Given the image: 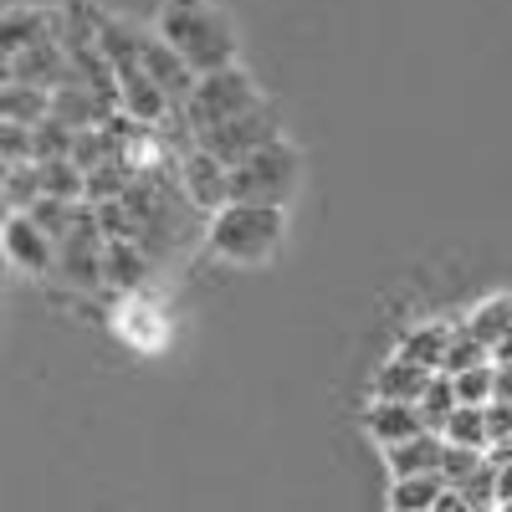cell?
I'll return each mask as SVG.
<instances>
[{
  "instance_id": "obj_18",
  "label": "cell",
  "mask_w": 512,
  "mask_h": 512,
  "mask_svg": "<svg viewBox=\"0 0 512 512\" xmlns=\"http://www.w3.org/2000/svg\"><path fill=\"white\" fill-rule=\"evenodd\" d=\"M154 262L134 246V241H108V287H118V292H134L139 282H144V272H149Z\"/></svg>"
},
{
  "instance_id": "obj_8",
  "label": "cell",
  "mask_w": 512,
  "mask_h": 512,
  "mask_svg": "<svg viewBox=\"0 0 512 512\" xmlns=\"http://www.w3.org/2000/svg\"><path fill=\"white\" fill-rule=\"evenodd\" d=\"M6 256H11V267H21L31 277L57 272V241L31 216H11V210H6Z\"/></svg>"
},
{
  "instance_id": "obj_16",
  "label": "cell",
  "mask_w": 512,
  "mask_h": 512,
  "mask_svg": "<svg viewBox=\"0 0 512 512\" xmlns=\"http://www.w3.org/2000/svg\"><path fill=\"white\" fill-rule=\"evenodd\" d=\"M466 333H472V338H482L487 349H497L502 338L512 333V292H502V297H487V303H477V308H472V318H466Z\"/></svg>"
},
{
  "instance_id": "obj_29",
  "label": "cell",
  "mask_w": 512,
  "mask_h": 512,
  "mask_svg": "<svg viewBox=\"0 0 512 512\" xmlns=\"http://www.w3.org/2000/svg\"><path fill=\"white\" fill-rule=\"evenodd\" d=\"M492 364H512V333H507V338H502V344L492 349Z\"/></svg>"
},
{
  "instance_id": "obj_2",
  "label": "cell",
  "mask_w": 512,
  "mask_h": 512,
  "mask_svg": "<svg viewBox=\"0 0 512 512\" xmlns=\"http://www.w3.org/2000/svg\"><path fill=\"white\" fill-rule=\"evenodd\" d=\"M205 241L216 256L236 267H262L267 256L282 246V210L277 205H241L231 200L226 210H216L205 226Z\"/></svg>"
},
{
  "instance_id": "obj_24",
  "label": "cell",
  "mask_w": 512,
  "mask_h": 512,
  "mask_svg": "<svg viewBox=\"0 0 512 512\" xmlns=\"http://www.w3.org/2000/svg\"><path fill=\"white\" fill-rule=\"evenodd\" d=\"M487 466V451H472V446H451L446 441V456H441V482L451 487V492H461L466 482H472L477 472Z\"/></svg>"
},
{
  "instance_id": "obj_14",
  "label": "cell",
  "mask_w": 512,
  "mask_h": 512,
  "mask_svg": "<svg viewBox=\"0 0 512 512\" xmlns=\"http://www.w3.org/2000/svg\"><path fill=\"white\" fill-rule=\"evenodd\" d=\"M451 338H456V323H420V328H410V333L400 338L395 359H410V364H420V369L441 374V359H446V349H451Z\"/></svg>"
},
{
  "instance_id": "obj_28",
  "label": "cell",
  "mask_w": 512,
  "mask_h": 512,
  "mask_svg": "<svg viewBox=\"0 0 512 512\" xmlns=\"http://www.w3.org/2000/svg\"><path fill=\"white\" fill-rule=\"evenodd\" d=\"M502 502H512V461L497 466V507H502Z\"/></svg>"
},
{
  "instance_id": "obj_1",
  "label": "cell",
  "mask_w": 512,
  "mask_h": 512,
  "mask_svg": "<svg viewBox=\"0 0 512 512\" xmlns=\"http://www.w3.org/2000/svg\"><path fill=\"white\" fill-rule=\"evenodd\" d=\"M159 36L185 57V67L195 77L236 67V31H231L226 11H216L210 0H164Z\"/></svg>"
},
{
  "instance_id": "obj_26",
  "label": "cell",
  "mask_w": 512,
  "mask_h": 512,
  "mask_svg": "<svg viewBox=\"0 0 512 512\" xmlns=\"http://www.w3.org/2000/svg\"><path fill=\"white\" fill-rule=\"evenodd\" d=\"M487 436H492V446L512 441V405H502V400L487 405Z\"/></svg>"
},
{
  "instance_id": "obj_27",
  "label": "cell",
  "mask_w": 512,
  "mask_h": 512,
  "mask_svg": "<svg viewBox=\"0 0 512 512\" xmlns=\"http://www.w3.org/2000/svg\"><path fill=\"white\" fill-rule=\"evenodd\" d=\"M492 400L512 405V364H497V390H492Z\"/></svg>"
},
{
  "instance_id": "obj_25",
  "label": "cell",
  "mask_w": 512,
  "mask_h": 512,
  "mask_svg": "<svg viewBox=\"0 0 512 512\" xmlns=\"http://www.w3.org/2000/svg\"><path fill=\"white\" fill-rule=\"evenodd\" d=\"M451 384H456V400H461V405H492V390H497V364L466 369V374H456Z\"/></svg>"
},
{
  "instance_id": "obj_20",
  "label": "cell",
  "mask_w": 512,
  "mask_h": 512,
  "mask_svg": "<svg viewBox=\"0 0 512 512\" xmlns=\"http://www.w3.org/2000/svg\"><path fill=\"white\" fill-rule=\"evenodd\" d=\"M451 446H472V451H492V436H487V405H456V415L446 420L441 431Z\"/></svg>"
},
{
  "instance_id": "obj_21",
  "label": "cell",
  "mask_w": 512,
  "mask_h": 512,
  "mask_svg": "<svg viewBox=\"0 0 512 512\" xmlns=\"http://www.w3.org/2000/svg\"><path fill=\"white\" fill-rule=\"evenodd\" d=\"M41 200V164H6V205L11 216H31Z\"/></svg>"
},
{
  "instance_id": "obj_22",
  "label": "cell",
  "mask_w": 512,
  "mask_h": 512,
  "mask_svg": "<svg viewBox=\"0 0 512 512\" xmlns=\"http://www.w3.org/2000/svg\"><path fill=\"white\" fill-rule=\"evenodd\" d=\"M456 405H461V400H456L451 374H436V379H431V390L420 395V420H425V431H436V436H441V431H446V420L456 415Z\"/></svg>"
},
{
  "instance_id": "obj_17",
  "label": "cell",
  "mask_w": 512,
  "mask_h": 512,
  "mask_svg": "<svg viewBox=\"0 0 512 512\" xmlns=\"http://www.w3.org/2000/svg\"><path fill=\"white\" fill-rule=\"evenodd\" d=\"M446 497L441 472L436 477H400L390 487V512H436V502Z\"/></svg>"
},
{
  "instance_id": "obj_5",
  "label": "cell",
  "mask_w": 512,
  "mask_h": 512,
  "mask_svg": "<svg viewBox=\"0 0 512 512\" xmlns=\"http://www.w3.org/2000/svg\"><path fill=\"white\" fill-rule=\"evenodd\" d=\"M57 277L77 292H93L108 282V236L98 221V205H82L72 236L57 246Z\"/></svg>"
},
{
  "instance_id": "obj_10",
  "label": "cell",
  "mask_w": 512,
  "mask_h": 512,
  "mask_svg": "<svg viewBox=\"0 0 512 512\" xmlns=\"http://www.w3.org/2000/svg\"><path fill=\"white\" fill-rule=\"evenodd\" d=\"M144 72L154 77V88H159L169 103H175V108L195 93V82H200V77L185 67V57L169 47L164 36H144Z\"/></svg>"
},
{
  "instance_id": "obj_11",
  "label": "cell",
  "mask_w": 512,
  "mask_h": 512,
  "mask_svg": "<svg viewBox=\"0 0 512 512\" xmlns=\"http://www.w3.org/2000/svg\"><path fill=\"white\" fill-rule=\"evenodd\" d=\"M364 431H369L379 446H400V441H415V436H425V420H420V405L374 400V405L364 410Z\"/></svg>"
},
{
  "instance_id": "obj_12",
  "label": "cell",
  "mask_w": 512,
  "mask_h": 512,
  "mask_svg": "<svg viewBox=\"0 0 512 512\" xmlns=\"http://www.w3.org/2000/svg\"><path fill=\"white\" fill-rule=\"evenodd\" d=\"M441 456H446V436L425 431L415 441H400V446H384V466H390V477H436L441 472Z\"/></svg>"
},
{
  "instance_id": "obj_19",
  "label": "cell",
  "mask_w": 512,
  "mask_h": 512,
  "mask_svg": "<svg viewBox=\"0 0 512 512\" xmlns=\"http://www.w3.org/2000/svg\"><path fill=\"white\" fill-rule=\"evenodd\" d=\"M41 195L82 205V200H88V175H82L72 159H47V164H41Z\"/></svg>"
},
{
  "instance_id": "obj_3",
  "label": "cell",
  "mask_w": 512,
  "mask_h": 512,
  "mask_svg": "<svg viewBox=\"0 0 512 512\" xmlns=\"http://www.w3.org/2000/svg\"><path fill=\"white\" fill-rule=\"evenodd\" d=\"M185 108V128H190V139L200 134H216V128L246 118L262 108V93H256V77L246 67H226V72H210L195 82V93L180 103Z\"/></svg>"
},
{
  "instance_id": "obj_4",
  "label": "cell",
  "mask_w": 512,
  "mask_h": 512,
  "mask_svg": "<svg viewBox=\"0 0 512 512\" xmlns=\"http://www.w3.org/2000/svg\"><path fill=\"white\" fill-rule=\"evenodd\" d=\"M297 190V149L287 139L267 144L262 154H251L246 164L231 169V200L241 205H277Z\"/></svg>"
},
{
  "instance_id": "obj_30",
  "label": "cell",
  "mask_w": 512,
  "mask_h": 512,
  "mask_svg": "<svg viewBox=\"0 0 512 512\" xmlns=\"http://www.w3.org/2000/svg\"><path fill=\"white\" fill-rule=\"evenodd\" d=\"M497 512H512V502H502V507H497Z\"/></svg>"
},
{
  "instance_id": "obj_13",
  "label": "cell",
  "mask_w": 512,
  "mask_h": 512,
  "mask_svg": "<svg viewBox=\"0 0 512 512\" xmlns=\"http://www.w3.org/2000/svg\"><path fill=\"white\" fill-rule=\"evenodd\" d=\"M431 369H420L410 359H390L374 374V400H400V405H420V395L431 390Z\"/></svg>"
},
{
  "instance_id": "obj_9",
  "label": "cell",
  "mask_w": 512,
  "mask_h": 512,
  "mask_svg": "<svg viewBox=\"0 0 512 512\" xmlns=\"http://www.w3.org/2000/svg\"><path fill=\"white\" fill-rule=\"evenodd\" d=\"M62 31V11H31V6H16L0 16V62H16L21 52H31L36 41H47Z\"/></svg>"
},
{
  "instance_id": "obj_23",
  "label": "cell",
  "mask_w": 512,
  "mask_h": 512,
  "mask_svg": "<svg viewBox=\"0 0 512 512\" xmlns=\"http://www.w3.org/2000/svg\"><path fill=\"white\" fill-rule=\"evenodd\" d=\"M482 364H492V349L482 344V338H472L461 323H456V338H451V349H446V359H441V374H466V369H482Z\"/></svg>"
},
{
  "instance_id": "obj_7",
  "label": "cell",
  "mask_w": 512,
  "mask_h": 512,
  "mask_svg": "<svg viewBox=\"0 0 512 512\" xmlns=\"http://www.w3.org/2000/svg\"><path fill=\"white\" fill-rule=\"evenodd\" d=\"M180 190L190 195V205L200 216H216V210L231 205V169L195 144V149L180 154Z\"/></svg>"
},
{
  "instance_id": "obj_15",
  "label": "cell",
  "mask_w": 512,
  "mask_h": 512,
  "mask_svg": "<svg viewBox=\"0 0 512 512\" xmlns=\"http://www.w3.org/2000/svg\"><path fill=\"white\" fill-rule=\"evenodd\" d=\"M0 118H6V123H21V128H41V123L52 118V93L21 88V82H6V88H0Z\"/></svg>"
},
{
  "instance_id": "obj_6",
  "label": "cell",
  "mask_w": 512,
  "mask_h": 512,
  "mask_svg": "<svg viewBox=\"0 0 512 512\" xmlns=\"http://www.w3.org/2000/svg\"><path fill=\"white\" fill-rule=\"evenodd\" d=\"M282 139V123H277V113L262 103L256 113H246V118H236V123H226V128H216V134H200L195 144L205 149V154H216L226 169H236V164H246L251 154H262L267 144H277Z\"/></svg>"
}]
</instances>
